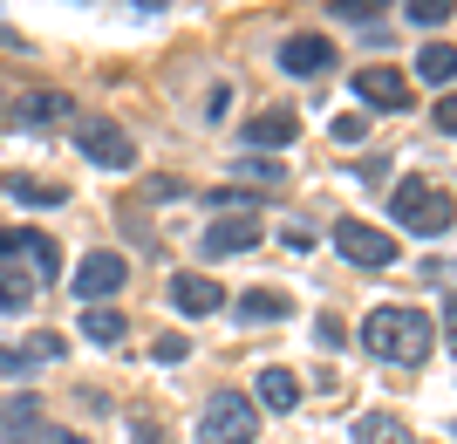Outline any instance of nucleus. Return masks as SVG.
<instances>
[{
  "mask_svg": "<svg viewBox=\"0 0 457 444\" xmlns=\"http://www.w3.org/2000/svg\"><path fill=\"white\" fill-rule=\"evenodd\" d=\"M430 342H437V329L417 308H369V322H362V348L376 363H396V369H417L430 356Z\"/></svg>",
  "mask_w": 457,
  "mask_h": 444,
  "instance_id": "obj_1",
  "label": "nucleus"
},
{
  "mask_svg": "<svg viewBox=\"0 0 457 444\" xmlns=\"http://www.w3.org/2000/svg\"><path fill=\"white\" fill-rule=\"evenodd\" d=\"M389 213H396L403 226L417 232V239H444V232L457 226V205H451V192H444V185H430V178H410V185H396Z\"/></svg>",
  "mask_w": 457,
  "mask_h": 444,
  "instance_id": "obj_2",
  "label": "nucleus"
},
{
  "mask_svg": "<svg viewBox=\"0 0 457 444\" xmlns=\"http://www.w3.org/2000/svg\"><path fill=\"white\" fill-rule=\"evenodd\" d=\"M260 438V404L239 390H212L198 410V444H253Z\"/></svg>",
  "mask_w": 457,
  "mask_h": 444,
  "instance_id": "obj_3",
  "label": "nucleus"
},
{
  "mask_svg": "<svg viewBox=\"0 0 457 444\" xmlns=\"http://www.w3.org/2000/svg\"><path fill=\"white\" fill-rule=\"evenodd\" d=\"M76 151L89 157L96 172H130L137 164V137L116 123V116H82L76 123Z\"/></svg>",
  "mask_w": 457,
  "mask_h": 444,
  "instance_id": "obj_4",
  "label": "nucleus"
},
{
  "mask_svg": "<svg viewBox=\"0 0 457 444\" xmlns=\"http://www.w3.org/2000/svg\"><path fill=\"white\" fill-rule=\"evenodd\" d=\"M335 247H342L348 267H369V273L396 267V239L382 226H362V219H342V226H335Z\"/></svg>",
  "mask_w": 457,
  "mask_h": 444,
  "instance_id": "obj_5",
  "label": "nucleus"
},
{
  "mask_svg": "<svg viewBox=\"0 0 457 444\" xmlns=\"http://www.w3.org/2000/svg\"><path fill=\"white\" fill-rule=\"evenodd\" d=\"M123 281H130V267H123V253H89V260H82V273L69 281V288H76V301L103 308L110 294H123Z\"/></svg>",
  "mask_w": 457,
  "mask_h": 444,
  "instance_id": "obj_6",
  "label": "nucleus"
},
{
  "mask_svg": "<svg viewBox=\"0 0 457 444\" xmlns=\"http://www.w3.org/2000/svg\"><path fill=\"white\" fill-rule=\"evenodd\" d=\"M198 247H205V260L253 253V247H260V219H253V213H219V219L205 226V239H198Z\"/></svg>",
  "mask_w": 457,
  "mask_h": 444,
  "instance_id": "obj_7",
  "label": "nucleus"
},
{
  "mask_svg": "<svg viewBox=\"0 0 457 444\" xmlns=\"http://www.w3.org/2000/svg\"><path fill=\"white\" fill-rule=\"evenodd\" d=\"M355 103H369V110H403V103H410V76L389 69V62H369V69H355Z\"/></svg>",
  "mask_w": 457,
  "mask_h": 444,
  "instance_id": "obj_8",
  "label": "nucleus"
},
{
  "mask_svg": "<svg viewBox=\"0 0 457 444\" xmlns=\"http://www.w3.org/2000/svg\"><path fill=\"white\" fill-rule=\"evenodd\" d=\"M328 62H335V41L328 35H287L280 41V69L287 76H321Z\"/></svg>",
  "mask_w": 457,
  "mask_h": 444,
  "instance_id": "obj_9",
  "label": "nucleus"
},
{
  "mask_svg": "<svg viewBox=\"0 0 457 444\" xmlns=\"http://www.w3.org/2000/svg\"><path fill=\"white\" fill-rule=\"evenodd\" d=\"M171 308L191 314V322H198V314H219V308H226V288L205 281V273H178V281H171Z\"/></svg>",
  "mask_w": 457,
  "mask_h": 444,
  "instance_id": "obj_10",
  "label": "nucleus"
},
{
  "mask_svg": "<svg viewBox=\"0 0 457 444\" xmlns=\"http://www.w3.org/2000/svg\"><path fill=\"white\" fill-rule=\"evenodd\" d=\"M62 116H76V103L62 96V89H28V96L14 103L21 130H48V123H62Z\"/></svg>",
  "mask_w": 457,
  "mask_h": 444,
  "instance_id": "obj_11",
  "label": "nucleus"
},
{
  "mask_svg": "<svg viewBox=\"0 0 457 444\" xmlns=\"http://www.w3.org/2000/svg\"><path fill=\"white\" fill-rule=\"evenodd\" d=\"M294 137H301V116L294 110H267V116H246V144L260 157L267 151H280V144H294Z\"/></svg>",
  "mask_w": 457,
  "mask_h": 444,
  "instance_id": "obj_12",
  "label": "nucleus"
},
{
  "mask_svg": "<svg viewBox=\"0 0 457 444\" xmlns=\"http://www.w3.org/2000/svg\"><path fill=\"white\" fill-rule=\"evenodd\" d=\"M348 444H417V438H410V424H403V417L369 410V417H355V438H348Z\"/></svg>",
  "mask_w": 457,
  "mask_h": 444,
  "instance_id": "obj_13",
  "label": "nucleus"
},
{
  "mask_svg": "<svg viewBox=\"0 0 457 444\" xmlns=\"http://www.w3.org/2000/svg\"><path fill=\"white\" fill-rule=\"evenodd\" d=\"M260 410H294L301 404V376H294V369H260Z\"/></svg>",
  "mask_w": 457,
  "mask_h": 444,
  "instance_id": "obj_14",
  "label": "nucleus"
},
{
  "mask_svg": "<svg viewBox=\"0 0 457 444\" xmlns=\"http://www.w3.org/2000/svg\"><path fill=\"white\" fill-rule=\"evenodd\" d=\"M287 301L280 288H253V294H239V322H287Z\"/></svg>",
  "mask_w": 457,
  "mask_h": 444,
  "instance_id": "obj_15",
  "label": "nucleus"
},
{
  "mask_svg": "<svg viewBox=\"0 0 457 444\" xmlns=\"http://www.w3.org/2000/svg\"><path fill=\"white\" fill-rule=\"evenodd\" d=\"M35 424H41V397H35V390H21L14 404H7V424H0V444H21V438H28Z\"/></svg>",
  "mask_w": 457,
  "mask_h": 444,
  "instance_id": "obj_16",
  "label": "nucleus"
},
{
  "mask_svg": "<svg viewBox=\"0 0 457 444\" xmlns=\"http://www.w3.org/2000/svg\"><path fill=\"white\" fill-rule=\"evenodd\" d=\"M417 76L423 82H457V48L451 41H423L417 48Z\"/></svg>",
  "mask_w": 457,
  "mask_h": 444,
  "instance_id": "obj_17",
  "label": "nucleus"
},
{
  "mask_svg": "<svg viewBox=\"0 0 457 444\" xmlns=\"http://www.w3.org/2000/svg\"><path fill=\"white\" fill-rule=\"evenodd\" d=\"M82 335H89L96 348H116L130 329H123V314H116V308H82Z\"/></svg>",
  "mask_w": 457,
  "mask_h": 444,
  "instance_id": "obj_18",
  "label": "nucleus"
},
{
  "mask_svg": "<svg viewBox=\"0 0 457 444\" xmlns=\"http://www.w3.org/2000/svg\"><path fill=\"white\" fill-rule=\"evenodd\" d=\"M21 253L35 260L41 281H55V273H62V253H55V239H48V232H21Z\"/></svg>",
  "mask_w": 457,
  "mask_h": 444,
  "instance_id": "obj_19",
  "label": "nucleus"
},
{
  "mask_svg": "<svg viewBox=\"0 0 457 444\" xmlns=\"http://www.w3.org/2000/svg\"><path fill=\"white\" fill-rule=\"evenodd\" d=\"M7 198H14V205H62V185H41V178H7Z\"/></svg>",
  "mask_w": 457,
  "mask_h": 444,
  "instance_id": "obj_20",
  "label": "nucleus"
},
{
  "mask_svg": "<svg viewBox=\"0 0 457 444\" xmlns=\"http://www.w3.org/2000/svg\"><path fill=\"white\" fill-rule=\"evenodd\" d=\"M28 301H35V281H28L21 267H0V308H7V314H21Z\"/></svg>",
  "mask_w": 457,
  "mask_h": 444,
  "instance_id": "obj_21",
  "label": "nucleus"
},
{
  "mask_svg": "<svg viewBox=\"0 0 457 444\" xmlns=\"http://www.w3.org/2000/svg\"><path fill=\"white\" fill-rule=\"evenodd\" d=\"M403 14L417 21V28H444L457 14V0H403Z\"/></svg>",
  "mask_w": 457,
  "mask_h": 444,
  "instance_id": "obj_22",
  "label": "nucleus"
},
{
  "mask_svg": "<svg viewBox=\"0 0 457 444\" xmlns=\"http://www.w3.org/2000/svg\"><path fill=\"white\" fill-rule=\"evenodd\" d=\"M382 7H396V0H335V14H342V21H355V28H369V21H376Z\"/></svg>",
  "mask_w": 457,
  "mask_h": 444,
  "instance_id": "obj_23",
  "label": "nucleus"
},
{
  "mask_svg": "<svg viewBox=\"0 0 457 444\" xmlns=\"http://www.w3.org/2000/svg\"><path fill=\"white\" fill-rule=\"evenodd\" d=\"M239 172H246V178H260V185H280V164H273V157H260V151H253V157H239Z\"/></svg>",
  "mask_w": 457,
  "mask_h": 444,
  "instance_id": "obj_24",
  "label": "nucleus"
},
{
  "mask_svg": "<svg viewBox=\"0 0 457 444\" xmlns=\"http://www.w3.org/2000/svg\"><path fill=\"white\" fill-rule=\"evenodd\" d=\"M369 137V116H335V144H362Z\"/></svg>",
  "mask_w": 457,
  "mask_h": 444,
  "instance_id": "obj_25",
  "label": "nucleus"
},
{
  "mask_svg": "<svg viewBox=\"0 0 457 444\" xmlns=\"http://www.w3.org/2000/svg\"><path fill=\"white\" fill-rule=\"evenodd\" d=\"M314 329H321V348H342V342H348V329H342V314H321V322H314Z\"/></svg>",
  "mask_w": 457,
  "mask_h": 444,
  "instance_id": "obj_26",
  "label": "nucleus"
},
{
  "mask_svg": "<svg viewBox=\"0 0 457 444\" xmlns=\"http://www.w3.org/2000/svg\"><path fill=\"white\" fill-rule=\"evenodd\" d=\"M437 130H444V137H457V89L437 103Z\"/></svg>",
  "mask_w": 457,
  "mask_h": 444,
  "instance_id": "obj_27",
  "label": "nucleus"
},
{
  "mask_svg": "<svg viewBox=\"0 0 457 444\" xmlns=\"http://www.w3.org/2000/svg\"><path fill=\"white\" fill-rule=\"evenodd\" d=\"M444 342L457 348V288H451V301H444Z\"/></svg>",
  "mask_w": 457,
  "mask_h": 444,
  "instance_id": "obj_28",
  "label": "nucleus"
},
{
  "mask_svg": "<svg viewBox=\"0 0 457 444\" xmlns=\"http://www.w3.org/2000/svg\"><path fill=\"white\" fill-rule=\"evenodd\" d=\"M14 253H21V232H0V267H7Z\"/></svg>",
  "mask_w": 457,
  "mask_h": 444,
  "instance_id": "obj_29",
  "label": "nucleus"
},
{
  "mask_svg": "<svg viewBox=\"0 0 457 444\" xmlns=\"http://www.w3.org/2000/svg\"><path fill=\"white\" fill-rule=\"evenodd\" d=\"M48 444H89V438H76V431H55V438H48Z\"/></svg>",
  "mask_w": 457,
  "mask_h": 444,
  "instance_id": "obj_30",
  "label": "nucleus"
}]
</instances>
